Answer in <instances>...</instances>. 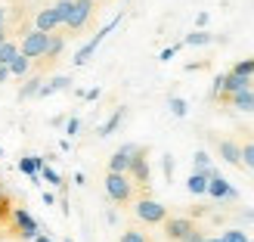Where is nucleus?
<instances>
[{
    "label": "nucleus",
    "mask_w": 254,
    "mask_h": 242,
    "mask_svg": "<svg viewBox=\"0 0 254 242\" xmlns=\"http://www.w3.org/2000/svg\"><path fill=\"white\" fill-rule=\"evenodd\" d=\"M118 25H121V16H115V19H112V22H106L103 28H99V31H96V34L90 37V41H87V44H84V47L78 50V53H74V59H71L74 66H87V62L93 59V53H96V50H99V44H103L106 37H109L112 31H115V28H118Z\"/></svg>",
    "instance_id": "obj_1"
},
{
    "label": "nucleus",
    "mask_w": 254,
    "mask_h": 242,
    "mask_svg": "<svg viewBox=\"0 0 254 242\" xmlns=\"http://www.w3.org/2000/svg\"><path fill=\"white\" fill-rule=\"evenodd\" d=\"M47 47H50V34H44V31H25L22 34V41H19V53L25 56V59H44L47 56Z\"/></svg>",
    "instance_id": "obj_2"
},
{
    "label": "nucleus",
    "mask_w": 254,
    "mask_h": 242,
    "mask_svg": "<svg viewBox=\"0 0 254 242\" xmlns=\"http://www.w3.org/2000/svg\"><path fill=\"white\" fill-rule=\"evenodd\" d=\"M106 196L112 202H118V205L130 202V196H133V180L127 174H106Z\"/></svg>",
    "instance_id": "obj_3"
},
{
    "label": "nucleus",
    "mask_w": 254,
    "mask_h": 242,
    "mask_svg": "<svg viewBox=\"0 0 254 242\" xmlns=\"http://www.w3.org/2000/svg\"><path fill=\"white\" fill-rule=\"evenodd\" d=\"M9 218H12V227H16V233H19L22 239H34L37 233H47L44 224H37V218H34L28 208H12Z\"/></svg>",
    "instance_id": "obj_4"
},
{
    "label": "nucleus",
    "mask_w": 254,
    "mask_h": 242,
    "mask_svg": "<svg viewBox=\"0 0 254 242\" xmlns=\"http://www.w3.org/2000/svg\"><path fill=\"white\" fill-rule=\"evenodd\" d=\"M133 214L143 224H164V221H168V208H164L158 199H149V196L146 199H136Z\"/></svg>",
    "instance_id": "obj_5"
},
{
    "label": "nucleus",
    "mask_w": 254,
    "mask_h": 242,
    "mask_svg": "<svg viewBox=\"0 0 254 242\" xmlns=\"http://www.w3.org/2000/svg\"><path fill=\"white\" fill-rule=\"evenodd\" d=\"M205 196L217 199V202H239V189L217 171L214 177H208V193H205Z\"/></svg>",
    "instance_id": "obj_6"
},
{
    "label": "nucleus",
    "mask_w": 254,
    "mask_h": 242,
    "mask_svg": "<svg viewBox=\"0 0 254 242\" xmlns=\"http://www.w3.org/2000/svg\"><path fill=\"white\" fill-rule=\"evenodd\" d=\"M127 177H130L133 183H139V186H146V183H149L152 171H149V159H146V149H143V146H139V149H136V156L130 159V168H127Z\"/></svg>",
    "instance_id": "obj_7"
},
{
    "label": "nucleus",
    "mask_w": 254,
    "mask_h": 242,
    "mask_svg": "<svg viewBox=\"0 0 254 242\" xmlns=\"http://www.w3.org/2000/svg\"><path fill=\"white\" fill-rule=\"evenodd\" d=\"M93 16V0H74V6H71V16L65 22V28L68 31H81L87 22H90Z\"/></svg>",
    "instance_id": "obj_8"
},
{
    "label": "nucleus",
    "mask_w": 254,
    "mask_h": 242,
    "mask_svg": "<svg viewBox=\"0 0 254 242\" xmlns=\"http://www.w3.org/2000/svg\"><path fill=\"white\" fill-rule=\"evenodd\" d=\"M136 143H124L121 149L112 152V159H109V174H127V168H130V159L136 156Z\"/></svg>",
    "instance_id": "obj_9"
},
{
    "label": "nucleus",
    "mask_w": 254,
    "mask_h": 242,
    "mask_svg": "<svg viewBox=\"0 0 254 242\" xmlns=\"http://www.w3.org/2000/svg\"><path fill=\"white\" fill-rule=\"evenodd\" d=\"M192 230H195V224L189 218H168L164 221V236H168L171 242H180L186 233H192Z\"/></svg>",
    "instance_id": "obj_10"
},
{
    "label": "nucleus",
    "mask_w": 254,
    "mask_h": 242,
    "mask_svg": "<svg viewBox=\"0 0 254 242\" xmlns=\"http://www.w3.org/2000/svg\"><path fill=\"white\" fill-rule=\"evenodd\" d=\"M56 28H59V19H56V12H53V6H44V9H37V12H34V31L53 34Z\"/></svg>",
    "instance_id": "obj_11"
},
{
    "label": "nucleus",
    "mask_w": 254,
    "mask_h": 242,
    "mask_svg": "<svg viewBox=\"0 0 254 242\" xmlns=\"http://www.w3.org/2000/svg\"><path fill=\"white\" fill-rule=\"evenodd\" d=\"M68 84H71L68 75H56V78H50V81L41 84V93H37V99H47V96L59 93V90H68Z\"/></svg>",
    "instance_id": "obj_12"
},
{
    "label": "nucleus",
    "mask_w": 254,
    "mask_h": 242,
    "mask_svg": "<svg viewBox=\"0 0 254 242\" xmlns=\"http://www.w3.org/2000/svg\"><path fill=\"white\" fill-rule=\"evenodd\" d=\"M217 152H220V159L226 164H242V146L233 143V140H220L217 143Z\"/></svg>",
    "instance_id": "obj_13"
},
{
    "label": "nucleus",
    "mask_w": 254,
    "mask_h": 242,
    "mask_svg": "<svg viewBox=\"0 0 254 242\" xmlns=\"http://www.w3.org/2000/svg\"><path fill=\"white\" fill-rule=\"evenodd\" d=\"M251 87V78H242V75H233V72H226V81H223V96L230 99L233 93H242Z\"/></svg>",
    "instance_id": "obj_14"
},
{
    "label": "nucleus",
    "mask_w": 254,
    "mask_h": 242,
    "mask_svg": "<svg viewBox=\"0 0 254 242\" xmlns=\"http://www.w3.org/2000/svg\"><path fill=\"white\" fill-rule=\"evenodd\" d=\"M44 164H47V156H22V159H19V171L31 180V177L41 174Z\"/></svg>",
    "instance_id": "obj_15"
},
{
    "label": "nucleus",
    "mask_w": 254,
    "mask_h": 242,
    "mask_svg": "<svg viewBox=\"0 0 254 242\" xmlns=\"http://www.w3.org/2000/svg\"><path fill=\"white\" fill-rule=\"evenodd\" d=\"M124 115H127V109H124V106H118V109L112 112V115H109L103 124H99V137H112V134H115L118 127H121V121H124Z\"/></svg>",
    "instance_id": "obj_16"
},
{
    "label": "nucleus",
    "mask_w": 254,
    "mask_h": 242,
    "mask_svg": "<svg viewBox=\"0 0 254 242\" xmlns=\"http://www.w3.org/2000/svg\"><path fill=\"white\" fill-rule=\"evenodd\" d=\"M192 174H205V177H214L217 174V168L211 164V156L205 149H198L195 156H192Z\"/></svg>",
    "instance_id": "obj_17"
},
{
    "label": "nucleus",
    "mask_w": 254,
    "mask_h": 242,
    "mask_svg": "<svg viewBox=\"0 0 254 242\" xmlns=\"http://www.w3.org/2000/svg\"><path fill=\"white\" fill-rule=\"evenodd\" d=\"M230 103L239 112H254V87H248V90H242V93H233Z\"/></svg>",
    "instance_id": "obj_18"
},
{
    "label": "nucleus",
    "mask_w": 254,
    "mask_h": 242,
    "mask_svg": "<svg viewBox=\"0 0 254 242\" xmlns=\"http://www.w3.org/2000/svg\"><path fill=\"white\" fill-rule=\"evenodd\" d=\"M31 66H34V62L25 59V56L19 53V56L6 66V69H9V78H28V75H31Z\"/></svg>",
    "instance_id": "obj_19"
},
{
    "label": "nucleus",
    "mask_w": 254,
    "mask_h": 242,
    "mask_svg": "<svg viewBox=\"0 0 254 242\" xmlns=\"http://www.w3.org/2000/svg\"><path fill=\"white\" fill-rule=\"evenodd\" d=\"M208 44H214V34L211 31H189L186 37H183V47H208Z\"/></svg>",
    "instance_id": "obj_20"
},
{
    "label": "nucleus",
    "mask_w": 254,
    "mask_h": 242,
    "mask_svg": "<svg viewBox=\"0 0 254 242\" xmlns=\"http://www.w3.org/2000/svg\"><path fill=\"white\" fill-rule=\"evenodd\" d=\"M186 189H189L192 196H205V193H208V177H205V174H189V177H186Z\"/></svg>",
    "instance_id": "obj_21"
},
{
    "label": "nucleus",
    "mask_w": 254,
    "mask_h": 242,
    "mask_svg": "<svg viewBox=\"0 0 254 242\" xmlns=\"http://www.w3.org/2000/svg\"><path fill=\"white\" fill-rule=\"evenodd\" d=\"M16 56H19V44L16 41H3V44H0V66H9Z\"/></svg>",
    "instance_id": "obj_22"
},
{
    "label": "nucleus",
    "mask_w": 254,
    "mask_h": 242,
    "mask_svg": "<svg viewBox=\"0 0 254 242\" xmlns=\"http://www.w3.org/2000/svg\"><path fill=\"white\" fill-rule=\"evenodd\" d=\"M168 109H171L174 118H186V115H189V103H186L183 96H171V99H168Z\"/></svg>",
    "instance_id": "obj_23"
},
{
    "label": "nucleus",
    "mask_w": 254,
    "mask_h": 242,
    "mask_svg": "<svg viewBox=\"0 0 254 242\" xmlns=\"http://www.w3.org/2000/svg\"><path fill=\"white\" fill-rule=\"evenodd\" d=\"M71 6H74V0H56V3H53V12H56L59 25H65V22H68V16H71Z\"/></svg>",
    "instance_id": "obj_24"
},
{
    "label": "nucleus",
    "mask_w": 254,
    "mask_h": 242,
    "mask_svg": "<svg viewBox=\"0 0 254 242\" xmlns=\"http://www.w3.org/2000/svg\"><path fill=\"white\" fill-rule=\"evenodd\" d=\"M220 242H251V236L242 230V227H230V230L220 233Z\"/></svg>",
    "instance_id": "obj_25"
},
{
    "label": "nucleus",
    "mask_w": 254,
    "mask_h": 242,
    "mask_svg": "<svg viewBox=\"0 0 254 242\" xmlns=\"http://www.w3.org/2000/svg\"><path fill=\"white\" fill-rule=\"evenodd\" d=\"M62 50H65V37H62V34H50V47H47V56L44 59H56Z\"/></svg>",
    "instance_id": "obj_26"
},
{
    "label": "nucleus",
    "mask_w": 254,
    "mask_h": 242,
    "mask_svg": "<svg viewBox=\"0 0 254 242\" xmlns=\"http://www.w3.org/2000/svg\"><path fill=\"white\" fill-rule=\"evenodd\" d=\"M41 84H44L41 78H31V81L19 90V99H37V93H41Z\"/></svg>",
    "instance_id": "obj_27"
},
{
    "label": "nucleus",
    "mask_w": 254,
    "mask_h": 242,
    "mask_svg": "<svg viewBox=\"0 0 254 242\" xmlns=\"http://www.w3.org/2000/svg\"><path fill=\"white\" fill-rule=\"evenodd\" d=\"M41 177H44L47 183H53V186H59V189H62V177H59V171H56V168H53L50 161H47L44 168H41Z\"/></svg>",
    "instance_id": "obj_28"
},
{
    "label": "nucleus",
    "mask_w": 254,
    "mask_h": 242,
    "mask_svg": "<svg viewBox=\"0 0 254 242\" xmlns=\"http://www.w3.org/2000/svg\"><path fill=\"white\" fill-rule=\"evenodd\" d=\"M233 75H242V78H254V59H239L233 66Z\"/></svg>",
    "instance_id": "obj_29"
},
{
    "label": "nucleus",
    "mask_w": 254,
    "mask_h": 242,
    "mask_svg": "<svg viewBox=\"0 0 254 242\" xmlns=\"http://www.w3.org/2000/svg\"><path fill=\"white\" fill-rule=\"evenodd\" d=\"M242 164L254 171V143H245L242 146Z\"/></svg>",
    "instance_id": "obj_30"
},
{
    "label": "nucleus",
    "mask_w": 254,
    "mask_h": 242,
    "mask_svg": "<svg viewBox=\"0 0 254 242\" xmlns=\"http://www.w3.org/2000/svg\"><path fill=\"white\" fill-rule=\"evenodd\" d=\"M118 242H149V239H146V233H139V230H124Z\"/></svg>",
    "instance_id": "obj_31"
},
{
    "label": "nucleus",
    "mask_w": 254,
    "mask_h": 242,
    "mask_svg": "<svg viewBox=\"0 0 254 242\" xmlns=\"http://www.w3.org/2000/svg\"><path fill=\"white\" fill-rule=\"evenodd\" d=\"M180 47H183V44H171V47H164L161 53H158V59H161V62H171L177 53H180Z\"/></svg>",
    "instance_id": "obj_32"
},
{
    "label": "nucleus",
    "mask_w": 254,
    "mask_h": 242,
    "mask_svg": "<svg viewBox=\"0 0 254 242\" xmlns=\"http://www.w3.org/2000/svg\"><path fill=\"white\" fill-rule=\"evenodd\" d=\"M12 208H9V193H6V186H3V180H0V214H9Z\"/></svg>",
    "instance_id": "obj_33"
},
{
    "label": "nucleus",
    "mask_w": 254,
    "mask_h": 242,
    "mask_svg": "<svg viewBox=\"0 0 254 242\" xmlns=\"http://www.w3.org/2000/svg\"><path fill=\"white\" fill-rule=\"evenodd\" d=\"M223 81H226V75H217V78H214V84H211V96L214 99L223 96Z\"/></svg>",
    "instance_id": "obj_34"
},
{
    "label": "nucleus",
    "mask_w": 254,
    "mask_h": 242,
    "mask_svg": "<svg viewBox=\"0 0 254 242\" xmlns=\"http://www.w3.org/2000/svg\"><path fill=\"white\" fill-rule=\"evenodd\" d=\"M65 134H68V137H78V134H81V118H68V121H65Z\"/></svg>",
    "instance_id": "obj_35"
},
{
    "label": "nucleus",
    "mask_w": 254,
    "mask_h": 242,
    "mask_svg": "<svg viewBox=\"0 0 254 242\" xmlns=\"http://www.w3.org/2000/svg\"><path fill=\"white\" fill-rule=\"evenodd\" d=\"M161 168H164V177H168V180H174V156H164V159H161Z\"/></svg>",
    "instance_id": "obj_36"
},
{
    "label": "nucleus",
    "mask_w": 254,
    "mask_h": 242,
    "mask_svg": "<svg viewBox=\"0 0 254 242\" xmlns=\"http://www.w3.org/2000/svg\"><path fill=\"white\" fill-rule=\"evenodd\" d=\"M180 242H205V233H201V230H192V233H186Z\"/></svg>",
    "instance_id": "obj_37"
},
{
    "label": "nucleus",
    "mask_w": 254,
    "mask_h": 242,
    "mask_svg": "<svg viewBox=\"0 0 254 242\" xmlns=\"http://www.w3.org/2000/svg\"><path fill=\"white\" fill-rule=\"evenodd\" d=\"M81 96H84V99H90V103H93V99H99V96H103V90H99V87H90V90H84Z\"/></svg>",
    "instance_id": "obj_38"
},
{
    "label": "nucleus",
    "mask_w": 254,
    "mask_h": 242,
    "mask_svg": "<svg viewBox=\"0 0 254 242\" xmlns=\"http://www.w3.org/2000/svg\"><path fill=\"white\" fill-rule=\"evenodd\" d=\"M208 19H211V16H208L205 9H201L198 16H195V25H198V31H205V25H208Z\"/></svg>",
    "instance_id": "obj_39"
},
{
    "label": "nucleus",
    "mask_w": 254,
    "mask_h": 242,
    "mask_svg": "<svg viewBox=\"0 0 254 242\" xmlns=\"http://www.w3.org/2000/svg\"><path fill=\"white\" fill-rule=\"evenodd\" d=\"M6 81H9V69L0 66V84H6Z\"/></svg>",
    "instance_id": "obj_40"
},
{
    "label": "nucleus",
    "mask_w": 254,
    "mask_h": 242,
    "mask_svg": "<svg viewBox=\"0 0 254 242\" xmlns=\"http://www.w3.org/2000/svg\"><path fill=\"white\" fill-rule=\"evenodd\" d=\"M41 199H44V205H53V202H56V196H53V193H44Z\"/></svg>",
    "instance_id": "obj_41"
},
{
    "label": "nucleus",
    "mask_w": 254,
    "mask_h": 242,
    "mask_svg": "<svg viewBox=\"0 0 254 242\" xmlns=\"http://www.w3.org/2000/svg\"><path fill=\"white\" fill-rule=\"evenodd\" d=\"M3 25H6V6H0V31H3Z\"/></svg>",
    "instance_id": "obj_42"
},
{
    "label": "nucleus",
    "mask_w": 254,
    "mask_h": 242,
    "mask_svg": "<svg viewBox=\"0 0 254 242\" xmlns=\"http://www.w3.org/2000/svg\"><path fill=\"white\" fill-rule=\"evenodd\" d=\"M31 242H53V239H50V236H47V233H37V236H34V239H31Z\"/></svg>",
    "instance_id": "obj_43"
},
{
    "label": "nucleus",
    "mask_w": 254,
    "mask_h": 242,
    "mask_svg": "<svg viewBox=\"0 0 254 242\" xmlns=\"http://www.w3.org/2000/svg\"><path fill=\"white\" fill-rule=\"evenodd\" d=\"M242 221H248V224H254V211H242Z\"/></svg>",
    "instance_id": "obj_44"
},
{
    "label": "nucleus",
    "mask_w": 254,
    "mask_h": 242,
    "mask_svg": "<svg viewBox=\"0 0 254 242\" xmlns=\"http://www.w3.org/2000/svg\"><path fill=\"white\" fill-rule=\"evenodd\" d=\"M205 242H220V236H205Z\"/></svg>",
    "instance_id": "obj_45"
},
{
    "label": "nucleus",
    "mask_w": 254,
    "mask_h": 242,
    "mask_svg": "<svg viewBox=\"0 0 254 242\" xmlns=\"http://www.w3.org/2000/svg\"><path fill=\"white\" fill-rule=\"evenodd\" d=\"M3 41H9V37H6V31H0V44H3Z\"/></svg>",
    "instance_id": "obj_46"
},
{
    "label": "nucleus",
    "mask_w": 254,
    "mask_h": 242,
    "mask_svg": "<svg viewBox=\"0 0 254 242\" xmlns=\"http://www.w3.org/2000/svg\"><path fill=\"white\" fill-rule=\"evenodd\" d=\"M0 159H3V146H0Z\"/></svg>",
    "instance_id": "obj_47"
},
{
    "label": "nucleus",
    "mask_w": 254,
    "mask_h": 242,
    "mask_svg": "<svg viewBox=\"0 0 254 242\" xmlns=\"http://www.w3.org/2000/svg\"><path fill=\"white\" fill-rule=\"evenodd\" d=\"M62 242H71V239H62Z\"/></svg>",
    "instance_id": "obj_48"
},
{
    "label": "nucleus",
    "mask_w": 254,
    "mask_h": 242,
    "mask_svg": "<svg viewBox=\"0 0 254 242\" xmlns=\"http://www.w3.org/2000/svg\"><path fill=\"white\" fill-rule=\"evenodd\" d=\"M93 3H96V0H93Z\"/></svg>",
    "instance_id": "obj_49"
},
{
    "label": "nucleus",
    "mask_w": 254,
    "mask_h": 242,
    "mask_svg": "<svg viewBox=\"0 0 254 242\" xmlns=\"http://www.w3.org/2000/svg\"><path fill=\"white\" fill-rule=\"evenodd\" d=\"M251 242H254V239H251Z\"/></svg>",
    "instance_id": "obj_50"
}]
</instances>
